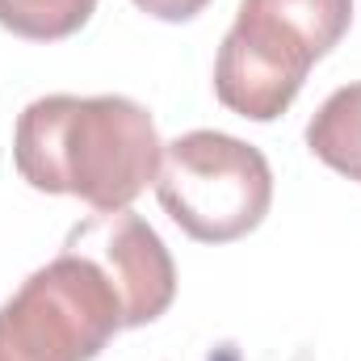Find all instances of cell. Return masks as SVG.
<instances>
[{
	"instance_id": "cell-4",
	"label": "cell",
	"mask_w": 361,
	"mask_h": 361,
	"mask_svg": "<svg viewBox=\"0 0 361 361\" xmlns=\"http://www.w3.org/2000/svg\"><path fill=\"white\" fill-rule=\"evenodd\" d=\"M122 328L109 277L89 257L59 248L0 307V361H92Z\"/></svg>"
},
{
	"instance_id": "cell-6",
	"label": "cell",
	"mask_w": 361,
	"mask_h": 361,
	"mask_svg": "<svg viewBox=\"0 0 361 361\" xmlns=\"http://www.w3.org/2000/svg\"><path fill=\"white\" fill-rule=\"evenodd\" d=\"M307 147L319 164L361 185V80L336 89L307 122Z\"/></svg>"
},
{
	"instance_id": "cell-5",
	"label": "cell",
	"mask_w": 361,
	"mask_h": 361,
	"mask_svg": "<svg viewBox=\"0 0 361 361\" xmlns=\"http://www.w3.org/2000/svg\"><path fill=\"white\" fill-rule=\"evenodd\" d=\"M63 248L89 257L109 277V286L122 302L126 328L156 324L177 298V265H173L164 240L130 206L126 210H97L92 219L76 223L68 231Z\"/></svg>"
},
{
	"instance_id": "cell-3",
	"label": "cell",
	"mask_w": 361,
	"mask_h": 361,
	"mask_svg": "<svg viewBox=\"0 0 361 361\" xmlns=\"http://www.w3.org/2000/svg\"><path fill=\"white\" fill-rule=\"evenodd\" d=\"M156 197L189 240L231 244L265 223L273 206V169L261 147L235 135L189 130L164 143Z\"/></svg>"
},
{
	"instance_id": "cell-2",
	"label": "cell",
	"mask_w": 361,
	"mask_h": 361,
	"mask_svg": "<svg viewBox=\"0 0 361 361\" xmlns=\"http://www.w3.org/2000/svg\"><path fill=\"white\" fill-rule=\"evenodd\" d=\"M349 25L353 0H240L214 59V97L248 122L281 118Z\"/></svg>"
},
{
	"instance_id": "cell-8",
	"label": "cell",
	"mask_w": 361,
	"mask_h": 361,
	"mask_svg": "<svg viewBox=\"0 0 361 361\" xmlns=\"http://www.w3.org/2000/svg\"><path fill=\"white\" fill-rule=\"evenodd\" d=\"M147 17H156V21H189V17H197L210 0H135Z\"/></svg>"
},
{
	"instance_id": "cell-1",
	"label": "cell",
	"mask_w": 361,
	"mask_h": 361,
	"mask_svg": "<svg viewBox=\"0 0 361 361\" xmlns=\"http://www.w3.org/2000/svg\"><path fill=\"white\" fill-rule=\"evenodd\" d=\"M164 143L152 114L118 92H51L21 109L13 164L38 193H68L92 210H126L156 185Z\"/></svg>"
},
{
	"instance_id": "cell-9",
	"label": "cell",
	"mask_w": 361,
	"mask_h": 361,
	"mask_svg": "<svg viewBox=\"0 0 361 361\" xmlns=\"http://www.w3.org/2000/svg\"><path fill=\"white\" fill-rule=\"evenodd\" d=\"M290 361H315V357H311V353L302 349V353H294V357H290Z\"/></svg>"
},
{
	"instance_id": "cell-7",
	"label": "cell",
	"mask_w": 361,
	"mask_h": 361,
	"mask_svg": "<svg viewBox=\"0 0 361 361\" xmlns=\"http://www.w3.org/2000/svg\"><path fill=\"white\" fill-rule=\"evenodd\" d=\"M97 0H0V25L30 42H59L85 30Z\"/></svg>"
}]
</instances>
